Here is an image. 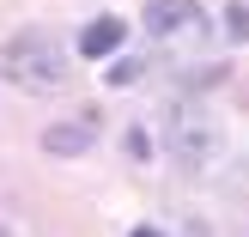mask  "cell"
<instances>
[{
  "mask_svg": "<svg viewBox=\"0 0 249 237\" xmlns=\"http://www.w3.org/2000/svg\"><path fill=\"white\" fill-rule=\"evenodd\" d=\"M0 237H12V225H6V219H0Z\"/></svg>",
  "mask_w": 249,
  "mask_h": 237,
  "instance_id": "obj_10",
  "label": "cell"
},
{
  "mask_svg": "<svg viewBox=\"0 0 249 237\" xmlns=\"http://www.w3.org/2000/svg\"><path fill=\"white\" fill-rule=\"evenodd\" d=\"M85 146H91V128H79V122H55V128H43V152H55V158H79Z\"/></svg>",
  "mask_w": 249,
  "mask_h": 237,
  "instance_id": "obj_5",
  "label": "cell"
},
{
  "mask_svg": "<svg viewBox=\"0 0 249 237\" xmlns=\"http://www.w3.org/2000/svg\"><path fill=\"white\" fill-rule=\"evenodd\" d=\"M128 152H134V158H146V152H152V140H146V128H134V134H128Z\"/></svg>",
  "mask_w": 249,
  "mask_h": 237,
  "instance_id": "obj_8",
  "label": "cell"
},
{
  "mask_svg": "<svg viewBox=\"0 0 249 237\" xmlns=\"http://www.w3.org/2000/svg\"><path fill=\"white\" fill-rule=\"evenodd\" d=\"M158 140H164V152L177 158L182 170H207L219 158V122L207 116L195 97H177V104L164 109V128H158Z\"/></svg>",
  "mask_w": 249,
  "mask_h": 237,
  "instance_id": "obj_1",
  "label": "cell"
},
{
  "mask_svg": "<svg viewBox=\"0 0 249 237\" xmlns=\"http://www.w3.org/2000/svg\"><path fill=\"white\" fill-rule=\"evenodd\" d=\"M146 31H152V43H170L177 31L207 36V12L195 0H146Z\"/></svg>",
  "mask_w": 249,
  "mask_h": 237,
  "instance_id": "obj_3",
  "label": "cell"
},
{
  "mask_svg": "<svg viewBox=\"0 0 249 237\" xmlns=\"http://www.w3.org/2000/svg\"><path fill=\"white\" fill-rule=\"evenodd\" d=\"M0 73H6L18 91L43 97L61 85V73H67V61H61V49L49 43V36H12L6 49H0Z\"/></svg>",
  "mask_w": 249,
  "mask_h": 237,
  "instance_id": "obj_2",
  "label": "cell"
},
{
  "mask_svg": "<svg viewBox=\"0 0 249 237\" xmlns=\"http://www.w3.org/2000/svg\"><path fill=\"white\" fill-rule=\"evenodd\" d=\"M140 79V61H116V67H109V85H134Z\"/></svg>",
  "mask_w": 249,
  "mask_h": 237,
  "instance_id": "obj_7",
  "label": "cell"
},
{
  "mask_svg": "<svg viewBox=\"0 0 249 237\" xmlns=\"http://www.w3.org/2000/svg\"><path fill=\"white\" fill-rule=\"evenodd\" d=\"M225 31L237 36V43H249V6H231L225 12Z\"/></svg>",
  "mask_w": 249,
  "mask_h": 237,
  "instance_id": "obj_6",
  "label": "cell"
},
{
  "mask_svg": "<svg viewBox=\"0 0 249 237\" xmlns=\"http://www.w3.org/2000/svg\"><path fill=\"white\" fill-rule=\"evenodd\" d=\"M122 36H128V24H122L116 12H109V18H91V24L79 31V55L104 61V55H116V49H122Z\"/></svg>",
  "mask_w": 249,
  "mask_h": 237,
  "instance_id": "obj_4",
  "label": "cell"
},
{
  "mask_svg": "<svg viewBox=\"0 0 249 237\" xmlns=\"http://www.w3.org/2000/svg\"><path fill=\"white\" fill-rule=\"evenodd\" d=\"M128 237H164V231H158V225H134Z\"/></svg>",
  "mask_w": 249,
  "mask_h": 237,
  "instance_id": "obj_9",
  "label": "cell"
}]
</instances>
